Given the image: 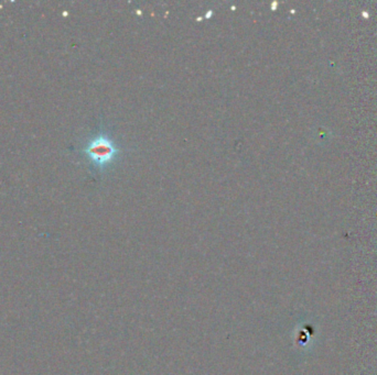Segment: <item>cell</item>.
Instances as JSON below:
<instances>
[{
  "instance_id": "6da1fadb",
  "label": "cell",
  "mask_w": 377,
  "mask_h": 375,
  "mask_svg": "<svg viewBox=\"0 0 377 375\" xmlns=\"http://www.w3.org/2000/svg\"><path fill=\"white\" fill-rule=\"evenodd\" d=\"M119 150L113 140L107 136H96L95 139L88 142L85 153L94 167L103 169L111 164L118 155Z\"/></svg>"
}]
</instances>
